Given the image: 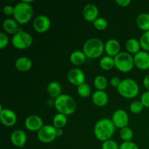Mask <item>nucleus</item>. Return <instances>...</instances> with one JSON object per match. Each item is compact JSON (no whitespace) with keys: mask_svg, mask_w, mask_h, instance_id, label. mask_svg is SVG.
Here are the masks:
<instances>
[{"mask_svg":"<svg viewBox=\"0 0 149 149\" xmlns=\"http://www.w3.org/2000/svg\"><path fill=\"white\" fill-rule=\"evenodd\" d=\"M93 26L97 30L103 31L108 27V21L103 17H99L93 22Z\"/></svg>","mask_w":149,"mask_h":149,"instance_id":"nucleus-31","label":"nucleus"},{"mask_svg":"<svg viewBox=\"0 0 149 149\" xmlns=\"http://www.w3.org/2000/svg\"><path fill=\"white\" fill-rule=\"evenodd\" d=\"M0 120L6 127H13L16 124L17 116L11 109H4L0 111Z\"/></svg>","mask_w":149,"mask_h":149,"instance_id":"nucleus-12","label":"nucleus"},{"mask_svg":"<svg viewBox=\"0 0 149 149\" xmlns=\"http://www.w3.org/2000/svg\"><path fill=\"white\" fill-rule=\"evenodd\" d=\"M3 13H4V15L7 16L12 15H13V14H14V7L10 5V4L5 5L3 7Z\"/></svg>","mask_w":149,"mask_h":149,"instance_id":"nucleus-37","label":"nucleus"},{"mask_svg":"<svg viewBox=\"0 0 149 149\" xmlns=\"http://www.w3.org/2000/svg\"><path fill=\"white\" fill-rule=\"evenodd\" d=\"M121 82H122V80L116 77H113L111 79V86H113V87H116V89H117L118 87H119V86L120 85Z\"/></svg>","mask_w":149,"mask_h":149,"instance_id":"nucleus-38","label":"nucleus"},{"mask_svg":"<svg viewBox=\"0 0 149 149\" xmlns=\"http://www.w3.org/2000/svg\"><path fill=\"white\" fill-rule=\"evenodd\" d=\"M91 88L87 83H84L77 87V93H78L79 95L81 97H89L91 94Z\"/></svg>","mask_w":149,"mask_h":149,"instance_id":"nucleus-29","label":"nucleus"},{"mask_svg":"<svg viewBox=\"0 0 149 149\" xmlns=\"http://www.w3.org/2000/svg\"><path fill=\"white\" fill-rule=\"evenodd\" d=\"M120 138L121 139L123 140L124 142H127V141H132V138L134 137V133L133 131L131 128L126 127H124L122 129H121L120 130Z\"/></svg>","mask_w":149,"mask_h":149,"instance_id":"nucleus-28","label":"nucleus"},{"mask_svg":"<svg viewBox=\"0 0 149 149\" xmlns=\"http://www.w3.org/2000/svg\"><path fill=\"white\" fill-rule=\"evenodd\" d=\"M136 23L138 27L142 31H149V13H143L137 17Z\"/></svg>","mask_w":149,"mask_h":149,"instance_id":"nucleus-23","label":"nucleus"},{"mask_svg":"<svg viewBox=\"0 0 149 149\" xmlns=\"http://www.w3.org/2000/svg\"><path fill=\"white\" fill-rule=\"evenodd\" d=\"M115 67L116 69L123 73H128L133 69L135 66L134 57L126 52H121L114 57Z\"/></svg>","mask_w":149,"mask_h":149,"instance_id":"nucleus-6","label":"nucleus"},{"mask_svg":"<svg viewBox=\"0 0 149 149\" xmlns=\"http://www.w3.org/2000/svg\"><path fill=\"white\" fill-rule=\"evenodd\" d=\"M86 58H87V56L84 53V52L80 50L74 51L70 55V61L73 65L76 66L82 65L85 62Z\"/></svg>","mask_w":149,"mask_h":149,"instance_id":"nucleus-21","label":"nucleus"},{"mask_svg":"<svg viewBox=\"0 0 149 149\" xmlns=\"http://www.w3.org/2000/svg\"><path fill=\"white\" fill-rule=\"evenodd\" d=\"M67 78L71 84L77 87L85 83V74L78 68H74L70 70L67 75Z\"/></svg>","mask_w":149,"mask_h":149,"instance_id":"nucleus-11","label":"nucleus"},{"mask_svg":"<svg viewBox=\"0 0 149 149\" xmlns=\"http://www.w3.org/2000/svg\"><path fill=\"white\" fill-rule=\"evenodd\" d=\"M141 101L144 107L149 109V91L144 92L141 97Z\"/></svg>","mask_w":149,"mask_h":149,"instance_id":"nucleus-36","label":"nucleus"},{"mask_svg":"<svg viewBox=\"0 0 149 149\" xmlns=\"http://www.w3.org/2000/svg\"><path fill=\"white\" fill-rule=\"evenodd\" d=\"M13 47L17 49H26L30 47L33 44V37L29 33L23 31L21 29L18 32L13 35L12 38Z\"/></svg>","mask_w":149,"mask_h":149,"instance_id":"nucleus-7","label":"nucleus"},{"mask_svg":"<svg viewBox=\"0 0 149 149\" xmlns=\"http://www.w3.org/2000/svg\"><path fill=\"white\" fill-rule=\"evenodd\" d=\"M2 27L4 31L10 34L15 35L19 31L18 23L15 19L7 18L3 21Z\"/></svg>","mask_w":149,"mask_h":149,"instance_id":"nucleus-20","label":"nucleus"},{"mask_svg":"<svg viewBox=\"0 0 149 149\" xmlns=\"http://www.w3.org/2000/svg\"><path fill=\"white\" fill-rule=\"evenodd\" d=\"M116 127L112 120L109 119H101L97 121L94 127L95 138L102 142L111 140L114 134Z\"/></svg>","mask_w":149,"mask_h":149,"instance_id":"nucleus-1","label":"nucleus"},{"mask_svg":"<svg viewBox=\"0 0 149 149\" xmlns=\"http://www.w3.org/2000/svg\"><path fill=\"white\" fill-rule=\"evenodd\" d=\"M33 7L30 4L20 1L14 6V19L19 24L24 25L29 23L33 17Z\"/></svg>","mask_w":149,"mask_h":149,"instance_id":"nucleus-3","label":"nucleus"},{"mask_svg":"<svg viewBox=\"0 0 149 149\" xmlns=\"http://www.w3.org/2000/svg\"><path fill=\"white\" fill-rule=\"evenodd\" d=\"M55 107L58 113L65 116L73 114L77 109V103L71 96L62 94L55 99Z\"/></svg>","mask_w":149,"mask_h":149,"instance_id":"nucleus-2","label":"nucleus"},{"mask_svg":"<svg viewBox=\"0 0 149 149\" xmlns=\"http://www.w3.org/2000/svg\"><path fill=\"white\" fill-rule=\"evenodd\" d=\"M135 66L141 70H147L149 68V52L146 51H140L134 55Z\"/></svg>","mask_w":149,"mask_h":149,"instance_id":"nucleus-13","label":"nucleus"},{"mask_svg":"<svg viewBox=\"0 0 149 149\" xmlns=\"http://www.w3.org/2000/svg\"><path fill=\"white\" fill-rule=\"evenodd\" d=\"M10 141L15 146L23 148L27 141V135L24 131L21 130H16L12 132Z\"/></svg>","mask_w":149,"mask_h":149,"instance_id":"nucleus-16","label":"nucleus"},{"mask_svg":"<svg viewBox=\"0 0 149 149\" xmlns=\"http://www.w3.org/2000/svg\"><path fill=\"white\" fill-rule=\"evenodd\" d=\"M9 44V38L4 32L0 33V49H2L5 48Z\"/></svg>","mask_w":149,"mask_h":149,"instance_id":"nucleus-34","label":"nucleus"},{"mask_svg":"<svg viewBox=\"0 0 149 149\" xmlns=\"http://www.w3.org/2000/svg\"><path fill=\"white\" fill-rule=\"evenodd\" d=\"M67 122H68L67 116L63 114V113H58L54 116L52 124L56 129H62L66 125Z\"/></svg>","mask_w":149,"mask_h":149,"instance_id":"nucleus-26","label":"nucleus"},{"mask_svg":"<svg viewBox=\"0 0 149 149\" xmlns=\"http://www.w3.org/2000/svg\"><path fill=\"white\" fill-rule=\"evenodd\" d=\"M116 3L121 7H128L131 4V0H116Z\"/></svg>","mask_w":149,"mask_h":149,"instance_id":"nucleus-39","label":"nucleus"},{"mask_svg":"<svg viewBox=\"0 0 149 149\" xmlns=\"http://www.w3.org/2000/svg\"><path fill=\"white\" fill-rule=\"evenodd\" d=\"M120 43L115 39H109L105 44V52L109 56L114 58L120 53Z\"/></svg>","mask_w":149,"mask_h":149,"instance_id":"nucleus-17","label":"nucleus"},{"mask_svg":"<svg viewBox=\"0 0 149 149\" xmlns=\"http://www.w3.org/2000/svg\"><path fill=\"white\" fill-rule=\"evenodd\" d=\"M100 67L103 70L105 71H110L113 67H115V61L114 58L106 55V56L103 57L100 60Z\"/></svg>","mask_w":149,"mask_h":149,"instance_id":"nucleus-25","label":"nucleus"},{"mask_svg":"<svg viewBox=\"0 0 149 149\" xmlns=\"http://www.w3.org/2000/svg\"><path fill=\"white\" fill-rule=\"evenodd\" d=\"M105 51V45L97 38H91L86 41L83 46V52L90 59L98 58Z\"/></svg>","mask_w":149,"mask_h":149,"instance_id":"nucleus-4","label":"nucleus"},{"mask_svg":"<svg viewBox=\"0 0 149 149\" xmlns=\"http://www.w3.org/2000/svg\"><path fill=\"white\" fill-rule=\"evenodd\" d=\"M112 122L115 127L119 129L128 127L129 123V116L126 111L123 109H118L115 111L112 115Z\"/></svg>","mask_w":149,"mask_h":149,"instance_id":"nucleus-9","label":"nucleus"},{"mask_svg":"<svg viewBox=\"0 0 149 149\" xmlns=\"http://www.w3.org/2000/svg\"><path fill=\"white\" fill-rule=\"evenodd\" d=\"M144 106L143 103H141V100H135L132 102L130 106V111L132 112V113H139L143 110Z\"/></svg>","mask_w":149,"mask_h":149,"instance_id":"nucleus-32","label":"nucleus"},{"mask_svg":"<svg viewBox=\"0 0 149 149\" xmlns=\"http://www.w3.org/2000/svg\"><path fill=\"white\" fill-rule=\"evenodd\" d=\"M143 82V85L147 90V91H149V74L144 77Z\"/></svg>","mask_w":149,"mask_h":149,"instance_id":"nucleus-40","label":"nucleus"},{"mask_svg":"<svg viewBox=\"0 0 149 149\" xmlns=\"http://www.w3.org/2000/svg\"><path fill=\"white\" fill-rule=\"evenodd\" d=\"M108 85V81L104 76L99 75L95 78L94 79V86L97 90H101L104 91L106 89Z\"/></svg>","mask_w":149,"mask_h":149,"instance_id":"nucleus-27","label":"nucleus"},{"mask_svg":"<svg viewBox=\"0 0 149 149\" xmlns=\"http://www.w3.org/2000/svg\"><path fill=\"white\" fill-rule=\"evenodd\" d=\"M119 94L125 98H134L140 91L138 83L132 79H125L122 80L120 85L117 88Z\"/></svg>","mask_w":149,"mask_h":149,"instance_id":"nucleus-5","label":"nucleus"},{"mask_svg":"<svg viewBox=\"0 0 149 149\" xmlns=\"http://www.w3.org/2000/svg\"><path fill=\"white\" fill-rule=\"evenodd\" d=\"M37 138L44 143H49L57 138L56 128L53 125H44L37 133Z\"/></svg>","mask_w":149,"mask_h":149,"instance_id":"nucleus-8","label":"nucleus"},{"mask_svg":"<svg viewBox=\"0 0 149 149\" xmlns=\"http://www.w3.org/2000/svg\"><path fill=\"white\" fill-rule=\"evenodd\" d=\"M32 65H33L32 61L28 57H20L16 60L15 63V66L16 69L21 72L29 71L32 68Z\"/></svg>","mask_w":149,"mask_h":149,"instance_id":"nucleus-19","label":"nucleus"},{"mask_svg":"<svg viewBox=\"0 0 149 149\" xmlns=\"http://www.w3.org/2000/svg\"><path fill=\"white\" fill-rule=\"evenodd\" d=\"M102 149H119V146L116 141L113 140H109L103 142Z\"/></svg>","mask_w":149,"mask_h":149,"instance_id":"nucleus-33","label":"nucleus"},{"mask_svg":"<svg viewBox=\"0 0 149 149\" xmlns=\"http://www.w3.org/2000/svg\"><path fill=\"white\" fill-rule=\"evenodd\" d=\"M57 137H61L63 135V129H56Z\"/></svg>","mask_w":149,"mask_h":149,"instance_id":"nucleus-41","label":"nucleus"},{"mask_svg":"<svg viewBox=\"0 0 149 149\" xmlns=\"http://www.w3.org/2000/svg\"><path fill=\"white\" fill-rule=\"evenodd\" d=\"M47 91L51 97L57 98L59 97L62 92V87L58 81H51L47 87Z\"/></svg>","mask_w":149,"mask_h":149,"instance_id":"nucleus-22","label":"nucleus"},{"mask_svg":"<svg viewBox=\"0 0 149 149\" xmlns=\"http://www.w3.org/2000/svg\"><path fill=\"white\" fill-rule=\"evenodd\" d=\"M84 18L88 22H94L99 15V10L94 4H87L83 9Z\"/></svg>","mask_w":149,"mask_h":149,"instance_id":"nucleus-15","label":"nucleus"},{"mask_svg":"<svg viewBox=\"0 0 149 149\" xmlns=\"http://www.w3.org/2000/svg\"><path fill=\"white\" fill-rule=\"evenodd\" d=\"M125 47L130 54H137L141 51V43L140 41L136 39H128L125 44Z\"/></svg>","mask_w":149,"mask_h":149,"instance_id":"nucleus-24","label":"nucleus"},{"mask_svg":"<svg viewBox=\"0 0 149 149\" xmlns=\"http://www.w3.org/2000/svg\"><path fill=\"white\" fill-rule=\"evenodd\" d=\"M140 43L141 48L144 51L149 52V31H145L140 38Z\"/></svg>","mask_w":149,"mask_h":149,"instance_id":"nucleus-30","label":"nucleus"},{"mask_svg":"<svg viewBox=\"0 0 149 149\" xmlns=\"http://www.w3.org/2000/svg\"><path fill=\"white\" fill-rule=\"evenodd\" d=\"M93 103L97 107H103L109 102V95L105 91L97 90L95 92L92 97Z\"/></svg>","mask_w":149,"mask_h":149,"instance_id":"nucleus-18","label":"nucleus"},{"mask_svg":"<svg viewBox=\"0 0 149 149\" xmlns=\"http://www.w3.org/2000/svg\"><path fill=\"white\" fill-rule=\"evenodd\" d=\"M51 21L49 17L44 15L37 16L33 23V28L38 33H45L49 29Z\"/></svg>","mask_w":149,"mask_h":149,"instance_id":"nucleus-10","label":"nucleus"},{"mask_svg":"<svg viewBox=\"0 0 149 149\" xmlns=\"http://www.w3.org/2000/svg\"><path fill=\"white\" fill-rule=\"evenodd\" d=\"M43 126V120L38 115H30L25 120V127L31 132H38Z\"/></svg>","mask_w":149,"mask_h":149,"instance_id":"nucleus-14","label":"nucleus"},{"mask_svg":"<svg viewBox=\"0 0 149 149\" xmlns=\"http://www.w3.org/2000/svg\"><path fill=\"white\" fill-rule=\"evenodd\" d=\"M119 149H139L136 143L132 141L123 142L119 146Z\"/></svg>","mask_w":149,"mask_h":149,"instance_id":"nucleus-35","label":"nucleus"}]
</instances>
